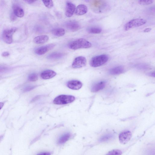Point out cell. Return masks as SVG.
Segmentation results:
<instances>
[{
  "label": "cell",
  "instance_id": "32",
  "mask_svg": "<svg viewBox=\"0 0 155 155\" xmlns=\"http://www.w3.org/2000/svg\"><path fill=\"white\" fill-rule=\"evenodd\" d=\"M151 30V28H147L145 29L144 31L145 33H148L150 32Z\"/></svg>",
  "mask_w": 155,
  "mask_h": 155
},
{
  "label": "cell",
  "instance_id": "8",
  "mask_svg": "<svg viewBox=\"0 0 155 155\" xmlns=\"http://www.w3.org/2000/svg\"><path fill=\"white\" fill-rule=\"evenodd\" d=\"M131 137V132L128 130H125L121 133L119 136V139L121 143L125 144L130 140Z\"/></svg>",
  "mask_w": 155,
  "mask_h": 155
},
{
  "label": "cell",
  "instance_id": "15",
  "mask_svg": "<svg viewBox=\"0 0 155 155\" xmlns=\"http://www.w3.org/2000/svg\"><path fill=\"white\" fill-rule=\"evenodd\" d=\"M49 39V36L47 35H40L35 37L33 41L36 44H42L48 42Z\"/></svg>",
  "mask_w": 155,
  "mask_h": 155
},
{
  "label": "cell",
  "instance_id": "14",
  "mask_svg": "<svg viewBox=\"0 0 155 155\" xmlns=\"http://www.w3.org/2000/svg\"><path fill=\"white\" fill-rule=\"evenodd\" d=\"M88 12L87 7L84 4L78 5L75 11V14L77 16H81L85 14Z\"/></svg>",
  "mask_w": 155,
  "mask_h": 155
},
{
  "label": "cell",
  "instance_id": "18",
  "mask_svg": "<svg viewBox=\"0 0 155 155\" xmlns=\"http://www.w3.org/2000/svg\"><path fill=\"white\" fill-rule=\"evenodd\" d=\"M71 137V134L69 133H65L62 135L59 139L58 143L59 144H64L70 139Z\"/></svg>",
  "mask_w": 155,
  "mask_h": 155
},
{
  "label": "cell",
  "instance_id": "11",
  "mask_svg": "<svg viewBox=\"0 0 155 155\" xmlns=\"http://www.w3.org/2000/svg\"><path fill=\"white\" fill-rule=\"evenodd\" d=\"M68 87L73 90H79L82 87V83L80 81L76 80L69 81L67 83Z\"/></svg>",
  "mask_w": 155,
  "mask_h": 155
},
{
  "label": "cell",
  "instance_id": "4",
  "mask_svg": "<svg viewBox=\"0 0 155 155\" xmlns=\"http://www.w3.org/2000/svg\"><path fill=\"white\" fill-rule=\"evenodd\" d=\"M75 100V98L74 96L61 95L55 99L53 101V103L57 105H65L72 103Z\"/></svg>",
  "mask_w": 155,
  "mask_h": 155
},
{
  "label": "cell",
  "instance_id": "16",
  "mask_svg": "<svg viewBox=\"0 0 155 155\" xmlns=\"http://www.w3.org/2000/svg\"><path fill=\"white\" fill-rule=\"evenodd\" d=\"M13 8V13L16 16L21 18L24 16V12L23 9L16 5H14Z\"/></svg>",
  "mask_w": 155,
  "mask_h": 155
},
{
  "label": "cell",
  "instance_id": "30",
  "mask_svg": "<svg viewBox=\"0 0 155 155\" xmlns=\"http://www.w3.org/2000/svg\"><path fill=\"white\" fill-rule=\"evenodd\" d=\"M24 1L29 4H31L36 2V1H30V0H26V1Z\"/></svg>",
  "mask_w": 155,
  "mask_h": 155
},
{
  "label": "cell",
  "instance_id": "29",
  "mask_svg": "<svg viewBox=\"0 0 155 155\" xmlns=\"http://www.w3.org/2000/svg\"><path fill=\"white\" fill-rule=\"evenodd\" d=\"M51 154L49 152H42L38 154L37 155H51Z\"/></svg>",
  "mask_w": 155,
  "mask_h": 155
},
{
  "label": "cell",
  "instance_id": "9",
  "mask_svg": "<svg viewBox=\"0 0 155 155\" xmlns=\"http://www.w3.org/2000/svg\"><path fill=\"white\" fill-rule=\"evenodd\" d=\"M75 5L71 2L68 1L66 3L65 15L68 17H70L73 15L76 9Z\"/></svg>",
  "mask_w": 155,
  "mask_h": 155
},
{
  "label": "cell",
  "instance_id": "2",
  "mask_svg": "<svg viewBox=\"0 0 155 155\" xmlns=\"http://www.w3.org/2000/svg\"><path fill=\"white\" fill-rule=\"evenodd\" d=\"M109 59L108 56L102 54L94 57L91 59L90 64L91 67L96 68L99 67L107 62Z\"/></svg>",
  "mask_w": 155,
  "mask_h": 155
},
{
  "label": "cell",
  "instance_id": "21",
  "mask_svg": "<svg viewBox=\"0 0 155 155\" xmlns=\"http://www.w3.org/2000/svg\"><path fill=\"white\" fill-rule=\"evenodd\" d=\"M87 31L92 34H99L102 32V29L98 27H92L88 29Z\"/></svg>",
  "mask_w": 155,
  "mask_h": 155
},
{
  "label": "cell",
  "instance_id": "5",
  "mask_svg": "<svg viewBox=\"0 0 155 155\" xmlns=\"http://www.w3.org/2000/svg\"><path fill=\"white\" fill-rule=\"evenodd\" d=\"M17 30L16 28L13 27L4 30L2 35L3 41L7 44H11L13 42V36Z\"/></svg>",
  "mask_w": 155,
  "mask_h": 155
},
{
  "label": "cell",
  "instance_id": "17",
  "mask_svg": "<svg viewBox=\"0 0 155 155\" xmlns=\"http://www.w3.org/2000/svg\"><path fill=\"white\" fill-rule=\"evenodd\" d=\"M124 71V68L123 66H119L110 70L109 73L112 75H118L122 73Z\"/></svg>",
  "mask_w": 155,
  "mask_h": 155
},
{
  "label": "cell",
  "instance_id": "10",
  "mask_svg": "<svg viewBox=\"0 0 155 155\" xmlns=\"http://www.w3.org/2000/svg\"><path fill=\"white\" fill-rule=\"evenodd\" d=\"M65 26L66 28L73 32H76L81 28L80 25L75 21H70L66 22Z\"/></svg>",
  "mask_w": 155,
  "mask_h": 155
},
{
  "label": "cell",
  "instance_id": "1",
  "mask_svg": "<svg viewBox=\"0 0 155 155\" xmlns=\"http://www.w3.org/2000/svg\"><path fill=\"white\" fill-rule=\"evenodd\" d=\"M92 46V44L87 40L83 38L79 39L70 42L69 47L71 49L76 50L80 49L89 48Z\"/></svg>",
  "mask_w": 155,
  "mask_h": 155
},
{
  "label": "cell",
  "instance_id": "20",
  "mask_svg": "<svg viewBox=\"0 0 155 155\" xmlns=\"http://www.w3.org/2000/svg\"><path fill=\"white\" fill-rule=\"evenodd\" d=\"M64 54L59 52H54L49 55L47 58L48 59L54 60L61 59L63 57Z\"/></svg>",
  "mask_w": 155,
  "mask_h": 155
},
{
  "label": "cell",
  "instance_id": "28",
  "mask_svg": "<svg viewBox=\"0 0 155 155\" xmlns=\"http://www.w3.org/2000/svg\"><path fill=\"white\" fill-rule=\"evenodd\" d=\"M10 18L12 21H14L16 19V16L13 13H12L11 14Z\"/></svg>",
  "mask_w": 155,
  "mask_h": 155
},
{
  "label": "cell",
  "instance_id": "6",
  "mask_svg": "<svg viewBox=\"0 0 155 155\" xmlns=\"http://www.w3.org/2000/svg\"><path fill=\"white\" fill-rule=\"evenodd\" d=\"M87 63L86 58L83 56H79L76 58L74 60L72 67L74 69H79L85 66Z\"/></svg>",
  "mask_w": 155,
  "mask_h": 155
},
{
  "label": "cell",
  "instance_id": "33",
  "mask_svg": "<svg viewBox=\"0 0 155 155\" xmlns=\"http://www.w3.org/2000/svg\"><path fill=\"white\" fill-rule=\"evenodd\" d=\"M4 105V103L0 102V110H1L3 107Z\"/></svg>",
  "mask_w": 155,
  "mask_h": 155
},
{
  "label": "cell",
  "instance_id": "7",
  "mask_svg": "<svg viewBox=\"0 0 155 155\" xmlns=\"http://www.w3.org/2000/svg\"><path fill=\"white\" fill-rule=\"evenodd\" d=\"M55 46V44H48L47 45L39 47L36 49L35 50V53L39 56L43 55L53 49Z\"/></svg>",
  "mask_w": 155,
  "mask_h": 155
},
{
  "label": "cell",
  "instance_id": "27",
  "mask_svg": "<svg viewBox=\"0 0 155 155\" xmlns=\"http://www.w3.org/2000/svg\"><path fill=\"white\" fill-rule=\"evenodd\" d=\"M35 87L34 86H28L24 88V92H27L31 91Z\"/></svg>",
  "mask_w": 155,
  "mask_h": 155
},
{
  "label": "cell",
  "instance_id": "12",
  "mask_svg": "<svg viewBox=\"0 0 155 155\" xmlns=\"http://www.w3.org/2000/svg\"><path fill=\"white\" fill-rule=\"evenodd\" d=\"M56 75V73L54 71L47 70L43 71L41 74V78L44 79H47L54 77Z\"/></svg>",
  "mask_w": 155,
  "mask_h": 155
},
{
  "label": "cell",
  "instance_id": "19",
  "mask_svg": "<svg viewBox=\"0 0 155 155\" xmlns=\"http://www.w3.org/2000/svg\"><path fill=\"white\" fill-rule=\"evenodd\" d=\"M52 33L54 36L60 37L63 36L65 34V32L63 29L58 28L53 29Z\"/></svg>",
  "mask_w": 155,
  "mask_h": 155
},
{
  "label": "cell",
  "instance_id": "13",
  "mask_svg": "<svg viewBox=\"0 0 155 155\" xmlns=\"http://www.w3.org/2000/svg\"><path fill=\"white\" fill-rule=\"evenodd\" d=\"M105 81H102L94 84L91 88V91L93 93H96L102 90L106 85Z\"/></svg>",
  "mask_w": 155,
  "mask_h": 155
},
{
  "label": "cell",
  "instance_id": "31",
  "mask_svg": "<svg viewBox=\"0 0 155 155\" xmlns=\"http://www.w3.org/2000/svg\"><path fill=\"white\" fill-rule=\"evenodd\" d=\"M10 55V53L7 52H4L2 53V56L4 57H7Z\"/></svg>",
  "mask_w": 155,
  "mask_h": 155
},
{
  "label": "cell",
  "instance_id": "25",
  "mask_svg": "<svg viewBox=\"0 0 155 155\" xmlns=\"http://www.w3.org/2000/svg\"><path fill=\"white\" fill-rule=\"evenodd\" d=\"M122 152L119 150L115 149L108 152L106 155H121Z\"/></svg>",
  "mask_w": 155,
  "mask_h": 155
},
{
  "label": "cell",
  "instance_id": "24",
  "mask_svg": "<svg viewBox=\"0 0 155 155\" xmlns=\"http://www.w3.org/2000/svg\"><path fill=\"white\" fill-rule=\"evenodd\" d=\"M42 1L44 5L48 8H51L53 7L54 4L52 1Z\"/></svg>",
  "mask_w": 155,
  "mask_h": 155
},
{
  "label": "cell",
  "instance_id": "23",
  "mask_svg": "<svg viewBox=\"0 0 155 155\" xmlns=\"http://www.w3.org/2000/svg\"><path fill=\"white\" fill-rule=\"evenodd\" d=\"M37 75L35 73L30 74L28 76V80L31 82H35L38 80Z\"/></svg>",
  "mask_w": 155,
  "mask_h": 155
},
{
  "label": "cell",
  "instance_id": "3",
  "mask_svg": "<svg viewBox=\"0 0 155 155\" xmlns=\"http://www.w3.org/2000/svg\"><path fill=\"white\" fill-rule=\"evenodd\" d=\"M146 23V21L143 19H135L131 20L125 24L124 30L128 31L130 29L142 26Z\"/></svg>",
  "mask_w": 155,
  "mask_h": 155
},
{
  "label": "cell",
  "instance_id": "26",
  "mask_svg": "<svg viewBox=\"0 0 155 155\" xmlns=\"http://www.w3.org/2000/svg\"><path fill=\"white\" fill-rule=\"evenodd\" d=\"M154 1L151 0V1H139L138 3L139 4L141 5H145L151 4L153 3Z\"/></svg>",
  "mask_w": 155,
  "mask_h": 155
},
{
  "label": "cell",
  "instance_id": "22",
  "mask_svg": "<svg viewBox=\"0 0 155 155\" xmlns=\"http://www.w3.org/2000/svg\"><path fill=\"white\" fill-rule=\"evenodd\" d=\"M114 137V135L111 134H108L102 136L99 139L100 142H105L109 141Z\"/></svg>",
  "mask_w": 155,
  "mask_h": 155
}]
</instances>
